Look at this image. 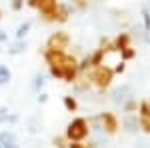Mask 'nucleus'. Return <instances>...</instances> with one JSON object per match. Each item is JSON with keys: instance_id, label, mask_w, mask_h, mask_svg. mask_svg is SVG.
Returning <instances> with one entry per match:
<instances>
[{"instance_id": "1", "label": "nucleus", "mask_w": 150, "mask_h": 148, "mask_svg": "<svg viewBox=\"0 0 150 148\" xmlns=\"http://www.w3.org/2000/svg\"><path fill=\"white\" fill-rule=\"evenodd\" d=\"M88 132H90L88 120L82 118V116H76V118H72L68 122L66 130H64V136H66L68 142H82L84 138L88 136Z\"/></svg>"}, {"instance_id": "2", "label": "nucleus", "mask_w": 150, "mask_h": 148, "mask_svg": "<svg viewBox=\"0 0 150 148\" xmlns=\"http://www.w3.org/2000/svg\"><path fill=\"white\" fill-rule=\"evenodd\" d=\"M86 80H90L98 90H106L112 84V80H114V70L110 66H106V64H98V66L90 68Z\"/></svg>"}, {"instance_id": "3", "label": "nucleus", "mask_w": 150, "mask_h": 148, "mask_svg": "<svg viewBox=\"0 0 150 148\" xmlns=\"http://www.w3.org/2000/svg\"><path fill=\"white\" fill-rule=\"evenodd\" d=\"M28 6L40 12L46 22H54V12L58 6L56 0H28Z\"/></svg>"}, {"instance_id": "4", "label": "nucleus", "mask_w": 150, "mask_h": 148, "mask_svg": "<svg viewBox=\"0 0 150 148\" xmlns=\"http://www.w3.org/2000/svg\"><path fill=\"white\" fill-rule=\"evenodd\" d=\"M78 74H80L78 72V58L72 56V54H66L64 64H62V80L72 84V82L78 80Z\"/></svg>"}, {"instance_id": "5", "label": "nucleus", "mask_w": 150, "mask_h": 148, "mask_svg": "<svg viewBox=\"0 0 150 148\" xmlns=\"http://www.w3.org/2000/svg\"><path fill=\"white\" fill-rule=\"evenodd\" d=\"M70 46V34L66 30H58V32H52L46 40V48L50 50H64Z\"/></svg>"}, {"instance_id": "6", "label": "nucleus", "mask_w": 150, "mask_h": 148, "mask_svg": "<svg viewBox=\"0 0 150 148\" xmlns=\"http://www.w3.org/2000/svg\"><path fill=\"white\" fill-rule=\"evenodd\" d=\"M64 58H66L64 50H50V48L44 50V60H46L48 68H62Z\"/></svg>"}, {"instance_id": "7", "label": "nucleus", "mask_w": 150, "mask_h": 148, "mask_svg": "<svg viewBox=\"0 0 150 148\" xmlns=\"http://www.w3.org/2000/svg\"><path fill=\"white\" fill-rule=\"evenodd\" d=\"M98 118H100V122H102V128L108 134H116V132H118L120 122H118V118H116L114 112H102Z\"/></svg>"}, {"instance_id": "8", "label": "nucleus", "mask_w": 150, "mask_h": 148, "mask_svg": "<svg viewBox=\"0 0 150 148\" xmlns=\"http://www.w3.org/2000/svg\"><path fill=\"white\" fill-rule=\"evenodd\" d=\"M0 146L2 148H20L18 146V138L12 130H2L0 132Z\"/></svg>"}, {"instance_id": "9", "label": "nucleus", "mask_w": 150, "mask_h": 148, "mask_svg": "<svg viewBox=\"0 0 150 148\" xmlns=\"http://www.w3.org/2000/svg\"><path fill=\"white\" fill-rule=\"evenodd\" d=\"M70 18V6H66V4H58L56 6V12H54V22H68Z\"/></svg>"}, {"instance_id": "10", "label": "nucleus", "mask_w": 150, "mask_h": 148, "mask_svg": "<svg viewBox=\"0 0 150 148\" xmlns=\"http://www.w3.org/2000/svg\"><path fill=\"white\" fill-rule=\"evenodd\" d=\"M112 46H114V50H116V52H120V50L128 48V46H130V34H128V32H120V34H118V36L114 38Z\"/></svg>"}, {"instance_id": "11", "label": "nucleus", "mask_w": 150, "mask_h": 148, "mask_svg": "<svg viewBox=\"0 0 150 148\" xmlns=\"http://www.w3.org/2000/svg\"><path fill=\"white\" fill-rule=\"evenodd\" d=\"M104 54H106V50H104L102 46L100 48H96L92 54H88V62H90V68H94V66H98V64H102V58Z\"/></svg>"}, {"instance_id": "12", "label": "nucleus", "mask_w": 150, "mask_h": 148, "mask_svg": "<svg viewBox=\"0 0 150 148\" xmlns=\"http://www.w3.org/2000/svg\"><path fill=\"white\" fill-rule=\"evenodd\" d=\"M30 28H32V22H30V20L22 22L18 28H16V40H24V36L30 32Z\"/></svg>"}, {"instance_id": "13", "label": "nucleus", "mask_w": 150, "mask_h": 148, "mask_svg": "<svg viewBox=\"0 0 150 148\" xmlns=\"http://www.w3.org/2000/svg\"><path fill=\"white\" fill-rule=\"evenodd\" d=\"M24 50H26V42H24V40H16V42H12V44L8 46V54H12V56L20 54Z\"/></svg>"}, {"instance_id": "14", "label": "nucleus", "mask_w": 150, "mask_h": 148, "mask_svg": "<svg viewBox=\"0 0 150 148\" xmlns=\"http://www.w3.org/2000/svg\"><path fill=\"white\" fill-rule=\"evenodd\" d=\"M62 104H64V108H66L68 112H76V110H78V100H76L74 96H64V98H62Z\"/></svg>"}, {"instance_id": "15", "label": "nucleus", "mask_w": 150, "mask_h": 148, "mask_svg": "<svg viewBox=\"0 0 150 148\" xmlns=\"http://www.w3.org/2000/svg\"><path fill=\"white\" fill-rule=\"evenodd\" d=\"M134 56H136V48H132V46H128V48H124V50H120V58H122L124 62L132 60Z\"/></svg>"}, {"instance_id": "16", "label": "nucleus", "mask_w": 150, "mask_h": 148, "mask_svg": "<svg viewBox=\"0 0 150 148\" xmlns=\"http://www.w3.org/2000/svg\"><path fill=\"white\" fill-rule=\"evenodd\" d=\"M138 116H142V118H150V104H148V100H142V102L138 104Z\"/></svg>"}, {"instance_id": "17", "label": "nucleus", "mask_w": 150, "mask_h": 148, "mask_svg": "<svg viewBox=\"0 0 150 148\" xmlns=\"http://www.w3.org/2000/svg\"><path fill=\"white\" fill-rule=\"evenodd\" d=\"M10 78H12V72L8 70V66L0 64V80H4V82L8 84V82H10Z\"/></svg>"}, {"instance_id": "18", "label": "nucleus", "mask_w": 150, "mask_h": 148, "mask_svg": "<svg viewBox=\"0 0 150 148\" xmlns=\"http://www.w3.org/2000/svg\"><path fill=\"white\" fill-rule=\"evenodd\" d=\"M72 8H76L78 12H84L88 8V0H72Z\"/></svg>"}, {"instance_id": "19", "label": "nucleus", "mask_w": 150, "mask_h": 148, "mask_svg": "<svg viewBox=\"0 0 150 148\" xmlns=\"http://www.w3.org/2000/svg\"><path fill=\"white\" fill-rule=\"evenodd\" d=\"M52 144L56 148H66L68 146V140H66V136H54L52 138Z\"/></svg>"}, {"instance_id": "20", "label": "nucleus", "mask_w": 150, "mask_h": 148, "mask_svg": "<svg viewBox=\"0 0 150 148\" xmlns=\"http://www.w3.org/2000/svg\"><path fill=\"white\" fill-rule=\"evenodd\" d=\"M44 86V76L42 74H36L34 76V82H32V88H34L36 92H40V88Z\"/></svg>"}, {"instance_id": "21", "label": "nucleus", "mask_w": 150, "mask_h": 148, "mask_svg": "<svg viewBox=\"0 0 150 148\" xmlns=\"http://www.w3.org/2000/svg\"><path fill=\"white\" fill-rule=\"evenodd\" d=\"M138 126L146 132V134H150V118H142V116H140L138 118Z\"/></svg>"}, {"instance_id": "22", "label": "nucleus", "mask_w": 150, "mask_h": 148, "mask_svg": "<svg viewBox=\"0 0 150 148\" xmlns=\"http://www.w3.org/2000/svg\"><path fill=\"white\" fill-rule=\"evenodd\" d=\"M142 22H144V30L150 32V12L148 10H142Z\"/></svg>"}, {"instance_id": "23", "label": "nucleus", "mask_w": 150, "mask_h": 148, "mask_svg": "<svg viewBox=\"0 0 150 148\" xmlns=\"http://www.w3.org/2000/svg\"><path fill=\"white\" fill-rule=\"evenodd\" d=\"M136 108H138V104H136V100H134V98H130V100L124 104V110H126V112H134Z\"/></svg>"}, {"instance_id": "24", "label": "nucleus", "mask_w": 150, "mask_h": 148, "mask_svg": "<svg viewBox=\"0 0 150 148\" xmlns=\"http://www.w3.org/2000/svg\"><path fill=\"white\" fill-rule=\"evenodd\" d=\"M10 4H12V10L14 12H20L24 8V0H10Z\"/></svg>"}, {"instance_id": "25", "label": "nucleus", "mask_w": 150, "mask_h": 148, "mask_svg": "<svg viewBox=\"0 0 150 148\" xmlns=\"http://www.w3.org/2000/svg\"><path fill=\"white\" fill-rule=\"evenodd\" d=\"M112 70H114V74H122V72L126 70V62H124V60H120V62L116 64V68H112Z\"/></svg>"}, {"instance_id": "26", "label": "nucleus", "mask_w": 150, "mask_h": 148, "mask_svg": "<svg viewBox=\"0 0 150 148\" xmlns=\"http://www.w3.org/2000/svg\"><path fill=\"white\" fill-rule=\"evenodd\" d=\"M66 148H88L86 144H82V142H68V146Z\"/></svg>"}, {"instance_id": "27", "label": "nucleus", "mask_w": 150, "mask_h": 148, "mask_svg": "<svg viewBox=\"0 0 150 148\" xmlns=\"http://www.w3.org/2000/svg\"><path fill=\"white\" fill-rule=\"evenodd\" d=\"M46 100H48V94H46V92H38V102L44 104Z\"/></svg>"}, {"instance_id": "28", "label": "nucleus", "mask_w": 150, "mask_h": 148, "mask_svg": "<svg viewBox=\"0 0 150 148\" xmlns=\"http://www.w3.org/2000/svg\"><path fill=\"white\" fill-rule=\"evenodd\" d=\"M4 42H8V34L0 28V44H4Z\"/></svg>"}, {"instance_id": "29", "label": "nucleus", "mask_w": 150, "mask_h": 148, "mask_svg": "<svg viewBox=\"0 0 150 148\" xmlns=\"http://www.w3.org/2000/svg\"><path fill=\"white\" fill-rule=\"evenodd\" d=\"M0 20H2V8H0Z\"/></svg>"}, {"instance_id": "30", "label": "nucleus", "mask_w": 150, "mask_h": 148, "mask_svg": "<svg viewBox=\"0 0 150 148\" xmlns=\"http://www.w3.org/2000/svg\"><path fill=\"white\" fill-rule=\"evenodd\" d=\"M148 104H150V98H148Z\"/></svg>"}, {"instance_id": "31", "label": "nucleus", "mask_w": 150, "mask_h": 148, "mask_svg": "<svg viewBox=\"0 0 150 148\" xmlns=\"http://www.w3.org/2000/svg\"><path fill=\"white\" fill-rule=\"evenodd\" d=\"M0 148H2V146H0Z\"/></svg>"}]
</instances>
